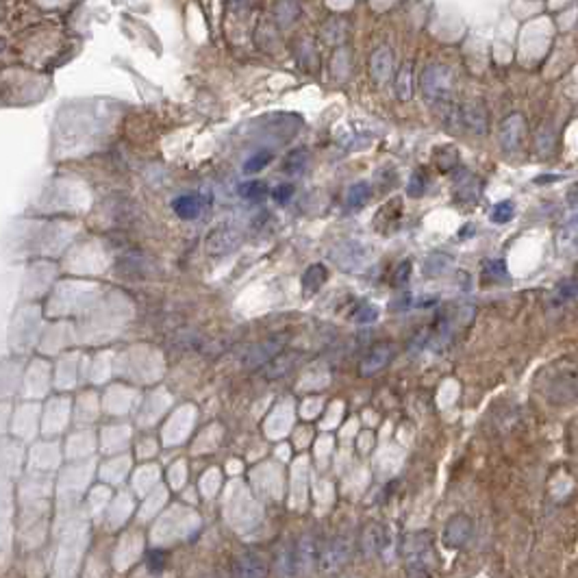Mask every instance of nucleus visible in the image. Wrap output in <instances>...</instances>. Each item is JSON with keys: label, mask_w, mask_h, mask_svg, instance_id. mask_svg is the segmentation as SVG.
<instances>
[{"label": "nucleus", "mask_w": 578, "mask_h": 578, "mask_svg": "<svg viewBox=\"0 0 578 578\" xmlns=\"http://www.w3.org/2000/svg\"><path fill=\"white\" fill-rule=\"evenodd\" d=\"M370 72H372V79H374L378 85L389 79V74H392V50L387 46H381L372 53Z\"/></svg>", "instance_id": "obj_7"}, {"label": "nucleus", "mask_w": 578, "mask_h": 578, "mask_svg": "<svg viewBox=\"0 0 578 578\" xmlns=\"http://www.w3.org/2000/svg\"><path fill=\"white\" fill-rule=\"evenodd\" d=\"M324 280H326V269H324L322 265H311L309 269H306L304 278H302L304 291H306V293H309V291L313 293L315 287L320 289V285H322Z\"/></svg>", "instance_id": "obj_17"}, {"label": "nucleus", "mask_w": 578, "mask_h": 578, "mask_svg": "<svg viewBox=\"0 0 578 578\" xmlns=\"http://www.w3.org/2000/svg\"><path fill=\"white\" fill-rule=\"evenodd\" d=\"M146 565H148V572H150V574L159 576V574L165 570V565H168V552H163V550H152V552H148Z\"/></svg>", "instance_id": "obj_21"}, {"label": "nucleus", "mask_w": 578, "mask_h": 578, "mask_svg": "<svg viewBox=\"0 0 578 578\" xmlns=\"http://www.w3.org/2000/svg\"><path fill=\"white\" fill-rule=\"evenodd\" d=\"M333 256H335V261L341 267L354 269L363 259V248L354 241H346V243H341V246H337L335 250H333Z\"/></svg>", "instance_id": "obj_8"}, {"label": "nucleus", "mask_w": 578, "mask_h": 578, "mask_svg": "<svg viewBox=\"0 0 578 578\" xmlns=\"http://www.w3.org/2000/svg\"><path fill=\"white\" fill-rule=\"evenodd\" d=\"M424 187H426V181H424V176L422 174H413L411 176V181H409V196L411 198H420L424 194Z\"/></svg>", "instance_id": "obj_26"}, {"label": "nucleus", "mask_w": 578, "mask_h": 578, "mask_svg": "<svg viewBox=\"0 0 578 578\" xmlns=\"http://www.w3.org/2000/svg\"><path fill=\"white\" fill-rule=\"evenodd\" d=\"M276 565H278V572L289 578L293 572L298 570V555H296V546L293 544H285L276 555Z\"/></svg>", "instance_id": "obj_13"}, {"label": "nucleus", "mask_w": 578, "mask_h": 578, "mask_svg": "<svg viewBox=\"0 0 578 578\" xmlns=\"http://www.w3.org/2000/svg\"><path fill=\"white\" fill-rule=\"evenodd\" d=\"M267 561L256 552H241L233 561V578H267Z\"/></svg>", "instance_id": "obj_4"}, {"label": "nucleus", "mask_w": 578, "mask_h": 578, "mask_svg": "<svg viewBox=\"0 0 578 578\" xmlns=\"http://www.w3.org/2000/svg\"><path fill=\"white\" fill-rule=\"evenodd\" d=\"M350 539L337 535L333 537L330 542L324 546V550L320 552V570L322 572H337L341 565H346V561L350 559Z\"/></svg>", "instance_id": "obj_3"}, {"label": "nucleus", "mask_w": 578, "mask_h": 578, "mask_svg": "<svg viewBox=\"0 0 578 578\" xmlns=\"http://www.w3.org/2000/svg\"><path fill=\"white\" fill-rule=\"evenodd\" d=\"M354 320H357L359 324H372V322H376V320H378V309H376L374 304H368V302H365V304H361V306L357 309Z\"/></svg>", "instance_id": "obj_24"}, {"label": "nucleus", "mask_w": 578, "mask_h": 578, "mask_svg": "<svg viewBox=\"0 0 578 578\" xmlns=\"http://www.w3.org/2000/svg\"><path fill=\"white\" fill-rule=\"evenodd\" d=\"M463 122L470 131H474L477 135H483L487 131V111L479 102H470V105L463 107Z\"/></svg>", "instance_id": "obj_9"}, {"label": "nucleus", "mask_w": 578, "mask_h": 578, "mask_svg": "<svg viewBox=\"0 0 578 578\" xmlns=\"http://www.w3.org/2000/svg\"><path fill=\"white\" fill-rule=\"evenodd\" d=\"M296 555H298V570H306L315 559H320L315 537H311V535L302 537L296 544Z\"/></svg>", "instance_id": "obj_14"}, {"label": "nucleus", "mask_w": 578, "mask_h": 578, "mask_svg": "<svg viewBox=\"0 0 578 578\" xmlns=\"http://www.w3.org/2000/svg\"><path fill=\"white\" fill-rule=\"evenodd\" d=\"M405 565L407 572L413 578H422L429 576L435 563V550L431 546V537L429 533H416L407 537L405 542Z\"/></svg>", "instance_id": "obj_1"}, {"label": "nucleus", "mask_w": 578, "mask_h": 578, "mask_svg": "<svg viewBox=\"0 0 578 578\" xmlns=\"http://www.w3.org/2000/svg\"><path fill=\"white\" fill-rule=\"evenodd\" d=\"M513 215H516V204H513L511 200L498 202L496 207L492 209V213H490L492 222H496V224H507V222H511Z\"/></svg>", "instance_id": "obj_19"}, {"label": "nucleus", "mask_w": 578, "mask_h": 578, "mask_svg": "<svg viewBox=\"0 0 578 578\" xmlns=\"http://www.w3.org/2000/svg\"><path fill=\"white\" fill-rule=\"evenodd\" d=\"M524 133H526L524 118L520 113H513L503 122V126H500V144H503V148L509 152L518 150L524 139Z\"/></svg>", "instance_id": "obj_5"}, {"label": "nucleus", "mask_w": 578, "mask_h": 578, "mask_svg": "<svg viewBox=\"0 0 578 578\" xmlns=\"http://www.w3.org/2000/svg\"><path fill=\"white\" fill-rule=\"evenodd\" d=\"M446 265H448V256H431V259L426 261V265H424V272H426L429 276L439 274Z\"/></svg>", "instance_id": "obj_27"}, {"label": "nucleus", "mask_w": 578, "mask_h": 578, "mask_svg": "<svg viewBox=\"0 0 578 578\" xmlns=\"http://www.w3.org/2000/svg\"><path fill=\"white\" fill-rule=\"evenodd\" d=\"M409 269H411V263H409V261H405V263L400 265V269H398V272H396V282H398V285H405V282H407V278H409V276H407V274H409Z\"/></svg>", "instance_id": "obj_29"}, {"label": "nucleus", "mask_w": 578, "mask_h": 578, "mask_svg": "<svg viewBox=\"0 0 578 578\" xmlns=\"http://www.w3.org/2000/svg\"><path fill=\"white\" fill-rule=\"evenodd\" d=\"M372 196V187L370 183H354L350 189H348V194H346V207L348 209H359V207H363V204L370 200Z\"/></svg>", "instance_id": "obj_16"}, {"label": "nucleus", "mask_w": 578, "mask_h": 578, "mask_svg": "<svg viewBox=\"0 0 578 578\" xmlns=\"http://www.w3.org/2000/svg\"><path fill=\"white\" fill-rule=\"evenodd\" d=\"M304 165H306V150H302V148L293 150V152H289V157L285 161V172H289V174L300 172Z\"/></svg>", "instance_id": "obj_23"}, {"label": "nucleus", "mask_w": 578, "mask_h": 578, "mask_svg": "<svg viewBox=\"0 0 578 578\" xmlns=\"http://www.w3.org/2000/svg\"><path fill=\"white\" fill-rule=\"evenodd\" d=\"M237 194L246 200H261L267 194V185L261 181H248V183H241L237 187Z\"/></svg>", "instance_id": "obj_18"}, {"label": "nucleus", "mask_w": 578, "mask_h": 578, "mask_svg": "<svg viewBox=\"0 0 578 578\" xmlns=\"http://www.w3.org/2000/svg\"><path fill=\"white\" fill-rule=\"evenodd\" d=\"M453 72L446 66H429L420 76V85L422 92L429 100L433 102H442L450 96L453 92Z\"/></svg>", "instance_id": "obj_2"}, {"label": "nucleus", "mask_w": 578, "mask_h": 578, "mask_svg": "<svg viewBox=\"0 0 578 578\" xmlns=\"http://www.w3.org/2000/svg\"><path fill=\"white\" fill-rule=\"evenodd\" d=\"M269 161H272V152L261 150V152H256V155H252L250 159H246V163H243V172L246 174L261 172Z\"/></svg>", "instance_id": "obj_20"}, {"label": "nucleus", "mask_w": 578, "mask_h": 578, "mask_svg": "<svg viewBox=\"0 0 578 578\" xmlns=\"http://www.w3.org/2000/svg\"><path fill=\"white\" fill-rule=\"evenodd\" d=\"M470 537V520L468 518H455L446 529V544L448 546H461Z\"/></svg>", "instance_id": "obj_15"}, {"label": "nucleus", "mask_w": 578, "mask_h": 578, "mask_svg": "<svg viewBox=\"0 0 578 578\" xmlns=\"http://www.w3.org/2000/svg\"><path fill=\"white\" fill-rule=\"evenodd\" d=\"M172 209L174 213L181 217V220H196V217L200 215V209H202V202L198 196H178L174 202H172Z\"/></svg>", "instance_id": "obj_11"}, {"label": "nucleus", "mask_w": 578, "mask_h": 578, "mask_svg": "<svg viewBox=\"0 0 578 578\" xmlns=\"http://www.w3.org/2000/svg\"><path fill=\"white\" fill-rule=\"evenodd\" d=\"M396 94H398V98H402V100L411 98V66H409V63H405L400 74H398Z\"/></svg>", "instance_id": "obj_22"}, {"label": "nucleus", "mask_w": 578, "mask_h": 578, "mask_svg": "<svg viewBox=\"0 0 578 578\" xmlns=\"http://www.w3.org/2000/svg\"><path fill=\"white\" fill-rule=\"evenodd\" d=\"M272 196H274V200L278 202V204H287L289 202V198L293 196V185H278L274 191H272Z\"/></svg>", "instance_id": "obj_28"}, {"label": "nucleus", "mask_w": 578, "mask_h": 578, "mask_svg": "<svg viewBox=\"0 0 578 578\" xmlns=\"http://www.w3.org/2000/svg\"><path fill=\"white\" fill-rule=\"evenodd\" d=\"M387 544H389V539L385 537L383 526H372V529H368L365 535L361 537V546L365 550V555H381Z\"/></svg>", "instance_id": "obj_12"}, {"label": "nucleus", "mask_w": 578, "mask_h": 578, "mask_svg": "<svg viewBox=\"0 0 578 578\" xmlns=\"http://www.w3.org/2000/svg\"><path fill=\"white\" fill-rule=\"evenodd\" d=\"M237 243H239L237 230L228 228V226H220L207 237V252L209 254H226L230 250H235Z\"/></svg>", "instance_id": "obj_6"}, {"label": "nucleus", "mask_w": 578, "mask_h": 578, "mask_svg": "<svg viewBox=\"0 0 578 578\" xmlns=\"http://www.w3.org/2000/svg\"><path fill=\"white\" fill-rule=\"evenodd\" d=\"M389 357H392V348L389 346H378V348L372 350L361 363V374L363 376H372L374 372H378L381 368H385L389 363Z\"/></svg>", "instance_id": "obj_10"}, {"label": "nucleus", "mask_w": 578, "mask_h": 578, "mask_svg": "<svg viewBox=\"0 0 578 578\" xmlns=\"http://www.w3.org/2000/svg\"><path fill=\"white\" fill-rule=\"evenodd\" d=\"M483 269H485V274H487V276L498 278V280H503V278H507V276H509L507 265H505V261H503V259H492V261H487V263L483 265Z\"/></svg>", "instance_id": "obj_25"}]
</instances>
